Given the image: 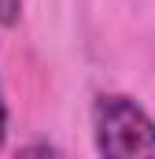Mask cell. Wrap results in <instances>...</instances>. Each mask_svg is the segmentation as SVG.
<instances>
[{
	"instance_id": "3957f363",
	"label": "cell",
	"mask_w": 155,
	"mask_h": 159,
	"mask_svg": "<svg viewBox=\"0 0 155 159\" xmlns=\"http://www.w3.org/2000/svg\"><path fill=\"white\" fill-rule=\"evenodd\" d=\"M22 15V0H0V26H15Z\"/></svg>"
},
{
	"instance_id": "6da1fadb",
	"label": "cell",
	"mask_w": 155,
	"mask_h": 159,
	"mask_svg": "<svg viewBox=\"0 0 155 159\" xmlns=\"http://www.w3.org/2000/svg\"><path fill=\"white\" fill-rule=\"evenodd\" d=\"M92 137L100 159H155V122L129 96L104 93L92 104Z\"/></svg>"
},
{
	"instance_id": "277c9868",
	"label": "cell",
	"mask_w": 155,
	"mask_h": 159,
	"mask_svg": "<svg viewBox=\"0 0 155 159\" xmlns=\"http://www.w3.org/2000/svg\"><path fill=\"white\" fill-rule=\"evenodd\" d=\"M4 137H7V104H4V85H0V148H4Z\"/></svg>"
},
{
	"instance_id": "7a4b0ae2",
	"label": "cell",
	"mask_w": 155,
	"mask_h": 159,
	"mask_svg": "<svg viewBox=\"0 0 155 159\" xmlns=\"http://www.w3.org/2000/svg\"><path fill=\"white\" fill-rule=\"evenodd\" d=\"M15 159H63V152L55 148V144H48V141H30V144H22Z\"/></svg>"
}]
</instances>
